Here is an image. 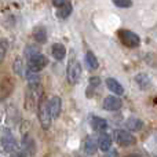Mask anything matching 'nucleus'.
<instances>
[{"label": "nucleus", "mask_w": 157, "mask_h": 157, "mask_svg": "<svg viewBox=\"0 0 157 157\" xmlns=\"http://www.w3.org/2000/svg\"><path fill=\"white\" fill-rule=\"evenodd\" d=\"M32 36H33V39H35L37 43H46L47 41V30L44 29L43 26H37V28H35L33 29V32H32Z\"/></svg>", "instance_id": "nucleus-15"}, {"label": "nucleus", "mask_w": 157, "mask_h": 157, "mask_svg": "<svg viewBox=\"0 0 157 157\" xmlns=\"http://www.w3.org/2000/svg\"><path fill=\"white\" fill-rule=\"evenodd\" d=\"M6 52H7V41L6 40H0V62H3L6 57Z\"/></svg>", "instance_id": "nucleus-24"}, {"label": "nucleus", "mask_w": 157, "mask_h": 157, "mask_svg": "<svg viewBox=\"0 0 157 157\" xmlns=\"http://www.w3.org/2000/svg\"><path fill=\"white\" fill-rule=\"evenodd\" d=\"M51 52H52V57L57 61H62L66 57V47L61 43H55L51 47Z\"/></svg>", "instance_id": "nucleus-12"}, {"label": "nucleus", "mask_w": 157, "mask_h": 157, "mask_svg": "<svg viewBox=\"0 0 157 157\" xmlns=\"http://www.w3.org/2000/svg\"><path fill=\"white\" fill-rule=\"evenodd\" d=\"M81 76V66L77 59H71L68 65V71H66V77H68L69 84H76L80 80Z\"/></svg>", "instance_id": "nucleus-5"}, {"label": "nucleus", "mask_w": 157, "mask_h": 157, "mask_svg": "<svg viewBox=\"0 0 157 157\" xmlns=\"http://www.w3.org/2000/svg\"><path fill=\"white\" fill-rule=\"evenodd\" d=\"M37 116H39V121H40L41 127L44 130H48L51 125V113H50V108H48V101L43 97V99L39 102L37 105Z\"/></svg>", "instance_id": "nucleus-2"}, {"label": "nucleus", "mask_w": 157, "mask_h": 157, "mask_svg": "<svg viewBox=\"0 0 157 157\" xmlns=\"http://www.w3.org/2000/svg\"><path fill=\"white\" fill-rule=\"evenodd\" d=\"M98 146H99L101 150L103 152H108L112 147V138L108 135V134H101L99 138H98Z\"/></svg>", "instance_id": "nucleus-14"}, {"label": "nucleus", "mask_w": 157, "mask_h": 157, "mask_svg": "<svg viewBox=\"0 0 157 157\" xmlns=\"http://www.w3.org/2000/svg\"><path fill=\"white\" fill-rule=\"evenodd\" d=\"M135 81L142 90H146L150 86V78L146 73H139L135 76Z\"/></svg>", "instance_id": "nucleus-19"}, {"label": "nucleus", "mask_w": 157, "mask_h": 157, "mask_svg": "<svg viewBox=\"0 0 157 157\" xmlns=\"http://www.w3.org/2000/svg\"><path fill=\"white\" fill-rule=\"evenodd\" d=\"M108 157H117L116 150H108Z\"/></svg>", "instance_id": "nucleus-28"}, {"label": "nucleus", "mask_w": 157, "mask_h": 157, "mask_svg": "<svg viewBox=\"0 0 157 157\" xmlns=\"http://www.w3.org/2000/svg\"><path fill=\"white\" fill-rule=\"evenodd\" d=\"M114 139L121 146H132L136 144V138L131 132L125 130H117L114 131Z\"/></svg>", "instance_id": "nucleus-6"}, {"label": "nucleus", "mask_w": 157, "mask_h": 157, "mask_svg": "<svg viewBox=\"0 0 157 157\" xmlns=\"http://www.w3.org/2000/svg\"><path fill=\"white\" fill-rule=\"evenodd\" d=\"M47 63H48V59H47L46 55L36 54L33 57H30L29 61H28V71L33 72V73H37V72L43 71L46 68Z\"/></svg>", "instance_id": "nucleus-4"}, {"label": "nucleus", "mask_w": 157, "mask_h": 157, "mask_svg": "<svg viewBox=\"0 0 157 157\" xmlns=\"http://www.w3.org/2000/svg\"><path fill=\"white\" fill-rule=\"evenodd\" d=\"M13 69H14V72H15L17 75L22 76V75H24V61H22L21 58H17V59L14 61Z\"/></svg>", "instance_id": "nucleus-21"}, {"label": "nucleus", "mask_w": 157, "mask_h": 157, "mask_svg": "<svg viewBox=\"0 0 157 157\" xmlns=\"http://www.w3.org/2000/svg\"><path fill=\"white\" fill-rule=\"evenodd\" d=\"M127 157H138V156H135V155H130V156H127Z\"/></svg>", "instance_id": "nucleus-30"}, {"label": "nucleus", "mask_w": 157, "mask_h": 157, "mask_svg": "<svg viewBox=\"0 0 157 157\" xmlns=\"http://www.w3.org/2000/svg\"><path fill=\"white\" fill-rule=\"evenodd\" d=\"M24 147H25V150H26V153H28V150H29L30 155H35V144H33V141L30 138L24 139Z\"/></svg>", "instance_id": "nucleus-23"}, {"label": "nucleus", "mask_w": 157, "mask_h": 157, "mask_svg": "<svg viewBox=\"0 0 157 157\" xmlns=\"http://www.w3.org/2000/svg\"><path fill=\"white\" fill-rule=\"evenodd\" d=\"M72 10H73V7H72L71 3H65V4H62L61 7H58L57 10V17L59 19H66L69 15L72 14Z\"/></svg>", "instance_id": "nucleus-18"}, {"label": "nucleus", "mask_w": 157, "mask_h": 157, "mask_svg": "<svg viewBox=\"0 0 157 157\" xmlns=\"http://www.w3.org/2000/svg\"><path fill=\"white\" fill-rule=\"evenodd\" d=\"M65 3H68V0H52V4H54L55 7H61V6L65 4Z\"/></svg>", "instance_id": "nucleus-27"}, {"label": "nucleus", "mask_w": 157, "mask_h": 157, "mask_svg": "<svg viewBox=\"0 0 157 157\" xmlns=\"http://www.w3.org/2000/svg\"><path fill=\"white\" fill-rule=\"evenodd\" d=\"M25 52H26V55H29V58L33 57V55H36V54H40L37 47H35V46H28L26 50H25Z\"/></svg>", "instance_id": "nucleus-25"}, {"label": "nucleus", "mask_w": 157, "mask_h": 157, "mask_svg": "<svg viewBox=\"0 0 157 157\" xmlns=\"http://www.w3.org/2000/svg\"><path fill=\"white\" fill-rule=\"evenodd\" d=\"M90 84H91V86H99L101 84V78L99 77H91L90 78Z\"/></svg>", "instance_id": "nucleus-26"}, {"label": "nucleus", "mask_w": 157, "mask_h": 157, "mask_svg": "<svg viewBox=\"0 0 157 157\" xmlns=\"http://www.w3.org/2000/svg\"><path fill=\"white\" fill-rule=\"evenodd\" d=\"M116 7L120 8H130L132 6V0H112Z\"/></svg>", "instance_id": "nucleus-22"}, {"label": "nucleus", "mask_w": 157, "mask_h": 157, "mask_svg": "<svg viewBox=\"0 0 157 157\" xmlns=\"http://www.w3.org/2000/svg\"><path fill=\"white\" fill-rule=\"evenodd\" d=\"M10 157H24V156H22L19 152H14V153H11V156H10Z\"/></svg>", "instance_id": "nucleus-29"}, {"label": "nucleus", "mask_w": 157, "mask_h": 157, "mask_svg": "<svg viewBox=\"0 0 157 157\" xmlns=\"http://www.w3.org/2000/svg\"><path fill=\"white\" fill-rule=\"evenodd\" d=\"M84 152L88 156L95 155V152H97V142H95L94 136L88 135L86 138V142H84Z\"/></svg>", "instance_id": "nucleus-13"}, {"label": "nucleus", "mask_w": 157, "mask_h": 157, "mask_svg": "<svg viewBox=\"0 0 157 157\" xmlns=\"http://www.w3.org/2000/svg\"><path fill=\"white\" fill-rule=\"evenodd\" d=\"M14 91V80L10 77H6L0 81V101H4Z\"/></svg>", "instance_id": "nucleus-7"}, {"label": "nucleus", "mask_w": 157, "mask_h": 157, "mask_svg": "<svg viewBox=\"0 0 157 157\" xmlns=\"http://www.w3.org/2000/svg\"><path fill=\"white\" fill-rule=\"evenodd\" d=\"M105 83H106V87H108L113 94H116V95H123L124 94V88H123V86L116 80V78L109 77V78H106Z\"/></svg>", "instance_id": "nucleus-11"}, {"label": "nucleus", "mask_w": 157, "mask_h": 157, "mask_svg": "<svg viewBox=\"0 0 157 157\" xmlns=\"http://www.w3.org/2000/svg\"><path fill=\"white\" fill-rule=\"evenodd\" d=\"M2 147L4 152L14 153V152H17V149H18V144H17V141L14 139L13 135L7 134V135L2 136Z\"/></svg>", "instance_id": "nucleus-9"}, {"label": "nucleus", "mask_w": 157, "mask_h": 157, "mask_svg": "<svg viewBox=\"0 0 157 157\" xmlns=\"http://www.w3.org/2000/svg\"><path fill=\"white\" fill-rule=\"evenodd\" d=\"M123 102L119 97H114V95H109L103 99V109L109 112H114V110H119L121 108Z\"/></svg>", "instance_id": "nucleus-8"}, {"label": "nucleus", "mask_w": 157, "mask_h": 157, "mask_svg": "<svg viewBox=\"0 0 157 157\" xmlns=\"http://www.w3.org/2000/svg\"><path fill=\"white\" fill-rule=\"evenodd\" d=\"M91 127L94 128L95 131H106L108 128V121L102 117H98V116H94L91 119Z\"/></svg>", "instance_id": "nucleus-16"}, {"label": "nucleus", "mask_w": 157, "mask_h": 157, "mask_svg": "<svg viewBox=\"0 0 157 157\" xmlns=\"http://www.w3.org/2000/svg\"><path fill=\"white\" fill-rule=\"evenodd\" d=\"M125 127L130 131H141L144 127V123L142 120H139L138 117H130V119L125 121Z\"/></svg>", "instance_id": "nucleus-17"}, {"label": "nucleus", "mask_w": 157, "mask_h": 157, "mask_svg": "<svg viewBox=\"0 0 157 157\" xmlns=\"http://www.w3.org/2000/svg\"><path fill=\"white\" fill-rule=\"evenodd\" d=\"M117 36H119V39L121 40V43L124 44V46L130 47V48H135V47H138L139 43H141L139 36L136 35V33L131 32V30H127V29H120L119 32H117Z\"/></svg>", "instance_id": "nucleus-3"}, {"label": "nucleus", "mask_w": 157, "mask_h": 157, "mask_svg": "<svg viewBox=\"0 0 157 157\" xmlns=\"http://www.w3.org/2000/svg\"><path fill=\"white\" fill-rule=\"evenodd\" d=\"M86 63L87 66H88L90 69H98V66H99V63H98V59L97 57L94 55V52L92 51H87L86 52Z\"/></svg>", "instance_id": "nucleus-20"}, {"label": "nucleus", "mask_w": 157, "mask_h": 157, "mask_svg": "<svg viewBox=\"0 0 157 157\" xmlns=\"http://www.w3.org/2000/svg\"><path fill=\"white\" fill-rule=\"evenodd\" d=\"M48 108H50V113H51V117H58L61 113V108H62V101H61L59 97L54 95L51 99L48 101Z\"/></svg>", "instance_id": "nucleus-10"}, {"label": "nucleus", "mask_w": 157, "mask_h": 157, "mask_svg": "<svg viewBox=\"0 0 157 157\" xmlns=\"http://www.w3.org/2000/svg\"><path fill=\"white\" fill-rule=\"evenodd\" d=\"M44 91L40 83H29L25 95V109L26 110H35L39 102L43 99Z\"/></svg>", "instance_id": "nucleus-1"}]
</instances>
